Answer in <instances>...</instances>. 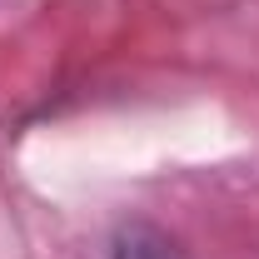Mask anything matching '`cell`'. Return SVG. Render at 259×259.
<instances>
[{
  "mask_svg": "<svg viewBox=\"0 0 259 259\" xmlns=\"http://www.w3.org/2000/svg\"><path fill=\"white\" fill-rule=\"evenodd\" d=\"M110 259H194V254L180 239H169L164 229H155V225H125L115 234Z\"/></svg>",
  "mask_w": 259,
  "mask_h": 259,
  "instance_id": "6da1fadb",
  "label": "cell"
}]
</instances>
